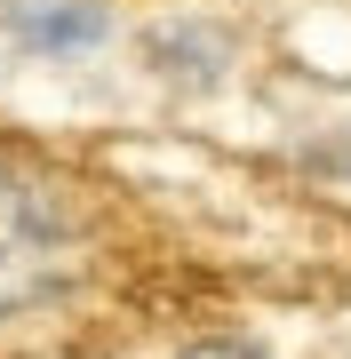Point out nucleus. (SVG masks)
Returning <instances> with one entry per match:
<instances>
[{
  "label": "nucleus",
  "instance_id": "nucleus-2",
  "mask_svg": "<svg viewBox=\"0 0 351 359\" xmlns=\"http://www.w3.org/2000/svg\"><path fill=\"white\" fill-rule=\"evenodd\" d=\"M32 248H40L32 200H25V184H8V176H0V287H8L16 271L32 264Z\"/></svg>",
  "mask_w": 351,
  "mask_h": 359
},
{
  "label": "nucleus",
  "instance_id": "nucleus-3",
  "mask_svg": "<svg viewBox=\"0 0 351 359\" xmlns=\"http://www.w3.org/2000/svg\"><path fill=\"white\" fill-rule=\"evenodd\" d=\"M184 359H263V351H256V344H192Z\"/></svg>",
  "mask_w": 351,
  "mask_h": 359
},
{
  "label": "nucleus",
  "instance_id": "nucleus-1",
  "mask_svg": "<svg viewBox=\"0 0 351 359\" xmlns=\"http://www.w3.org/2000/svg\"><path fill=\"white\" fill-rule=\"evenodd\" d=\"M0 25L32 56H80L104 40V8L96 0H0Z\"/></svg>",
  "mask_w": 351,
  "mask_h": 359
}]
</instances>
